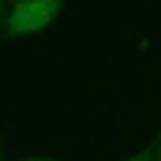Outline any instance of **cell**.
Segmentation results:
<instances>
[{
  "instance_id": "obj_1",
  "label": "cell",
  "mask_w": 161,
  "mask_h": 161,
  "mask_svg": "<svg viewBox=\"0 0 161 161\" xmlns=\"http://www.w3.org/2000/svg\"><path fill=\"white\" fill-rule=\"evenodd\" d=\"M64 11V0H19L8 11L4 23V38H23V34H38L45 30L56 15Z\"/></svg>"
},
{
  "instance_id": "obj_2",
  "label": "cell",
  "mask_w": 161,
  "mask_h": 161,
  "mask_svg": "<svg viewBox=\"0 0 161 161\" xmlns=\"http://www.w3.org/2000/svg\"><path fill=\"white\" fill-rule=\"evenodd\" d=\"M127 161H154V150H139V154H131Z\"/></svg>"
},
{
  "instance_id": "obj_3",
  "label": "cell",
  "mask_w": 161,
  "mask_h": 161,
  "mask_svg": "<svg viewBox=\"0 0 161 161\" xmlns=\"http://www.w3.org/2000/svg\"><path fill=\"white\" fill-rule=\"evenodd\" d=\"M0 23H8V11H4V0H0Z\"/></svg>"
},
{
  "instance_id": "obj_4",
  "label": "cell",
  "mask_w": 161,
  "mask_h": 161,
  "mask_svg": "<svg viewBox=\"0 0 161 161\" xmlns=\"http://www.w3.org/2000/svg\"><path fill=\"white\" fill-rule=\"evenodd\" d=\"M19 161H49V158H19Z\"/></svg>"
},
{
  "instance_id": "obj_5",
  "label": "cell",
  "mask_w": 161,
  "mask_h": 161,
  "mask_svg": "<svg viewBox=\"0 0 161 161\" xmlns=\"http://www.w3.org/2000/svg\"><path fill=\"white\" fill-rule=\"evenodd\" d=\"M154 158H158V161H161V142H158V150H154Z\"/></svg>"
}]
</instances>
